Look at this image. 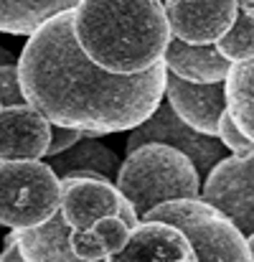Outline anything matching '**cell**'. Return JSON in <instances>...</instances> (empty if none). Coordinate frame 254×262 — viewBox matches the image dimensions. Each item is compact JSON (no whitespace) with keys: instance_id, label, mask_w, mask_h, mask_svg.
Masks as SVG:
<instances>
[{"instance_id":"6da1fadb","label":"cell","mask_w":254,"mask_h":262,"mask_svg":"<svg viewBox=\"0 0 254 262\" xmlns=\"http://www.w3.org/2000/svg\"><path fill=\"white\" fill-rule=\"evenodd\" d=\"M28 104L54 125L84 130V138L135 130L163 104L166 61L143 74H112L94 64L74 36V10L46 20L18 59Z\"/></svg>"},{"instance_id":"7a4b0ae2","label":"cell","mask_w":254,"mask_h":262,"mask_svg":"<svg viewBox=\"0 0 254 262\" xmlns=\"http://www.w3.org/2000/svg\"><path fill=\"white\" fill-rule=\"evenodd\" d=\"M74 36L84 54L112 74H143L163 61L173 41L160 0H82Z\"/></svg>"},{"instance_id":"3957f363","label":"cell","mask_w":254,"mask_h":262,"mask_svg":"<svg viewBox=\"0 0 254 262\" xmlns=\"http://www.w3.org/2000/svg\"><path fill=\"white\" fill-rule=\"evenodd\" d=\"M114 183L140 219L166 201L201 199L203 193L196 163L183 150L166 143H148L127 153Z\"/></svg>"},{"instance_id":"277c9868","label":"cell","mask_w":254,"mask_h":262,"mask_svg":"<svg viewBox=\"0 0 254 262\" xmlns=\"http://www.w3.org/2000/svg\"><path fill=\"white\" fill-rule=\"evenodd\" d=\"M143 219L168 222L183 229L201 262H254L244 232L216 206L203 199H178L150 209Z\"/></svg>"},{"instance_id":"5b68a950","label":"cell","mask_w":254,"mask_h":262,"mask_svg":"<svg viewBox=\"0 0 254 262\" xmlns=\"http://www.w3.org/2000/svg\"><path fill=\"white\" fill-rule=\"evenodd\" d=\"M61 211V178L41 161H0V224L31 229Z\"/></svg>"},{"instance_id":"8992f818","label":"cell","mask_w":254,"mask_h":262,"mask_svg":"<svg viewBox=\"0 0 254 262\" xmlns=\"http://www.w3.org/2000/svg\"><path fill=\"white\" fill-rule=\"evenodd\" d=\"M148 143H166L178 150H183L198 168V173H211V168L216 163H221L226 158V145L221 143V138L216 135H206L198 133L196 127H191L188 122H183L178 117V112L173 110V104H160L158 112L143 122L140 127H135L127 138V153L148 145Z\"/></svg>"},{"instance_id":"52a82bcc","label":"cell","mask_w":254,"mask_h":262,"mask_svg":"<svg viewBox=\"0 0 254 262\" xmlns=\"http://www.w3.org/2000/svg\"><path fill=\"white\" fill-rule=\"evenodd\" d=\"M61 214L74 229H89L104 216H122L132 229L143 222L117 183L104 176L61 178Z\"/></svg>"},{"instance_id":"ba28073f","label":"cell","mask_w":254,"mask_h":262,"mask_svg":"<svg viewBox=\"0 0 254 262\" xmlns=\"http://www.w3.org/2000/svg\"><path fill=\"white\" fill-rule=\"evenodd\" d=\"M201 199L224 211L247 237L254 234V156H226L216 163Z\"/></svg>"},{"instance_id":"9c48e42d","label":"cell","mask_w":254,"mask_h":262,"mask_svg":"<svg viewBox=\"0 0 254 262\" xmlns=\"http://www.w3.org/2000/svg\"><path fill=\"white\" fill-rule=\"evenodd\" d=\"M237 0H166L173 36L188 43H219L237 20Z\"/></svg>"},{"instance_id":"30bf717a","label":"cell","mask_w":254,"mask_h":262,"mask_svg":"<svg viewBox=\"0 0 254 262\" xmlns=\"http://www.w3.org/2000/svg\"><path fill=\"white\" fill-rule=\"evenodd\" d=\"M107 262H201L191 237L168 222L143 219L130 242Z\"/></svg>"},{"instance_id":"8fae6325","label":"cell","mask_w":254,"mask_h":262,"mask_svg":"<svg viewBox=\"0 0 254 262\" xmlns=\"http://www.w3.org/2000/svg\"><path fill=\"white\" fill-rule=\"evenodd\" d=\"M54 122L33 104L0 110V158L3 161H38L49 156Z\"/></svg>"},{"instance_id":"7c38bea8","label":"cell","mask_w":254,"mask_h":262,"mask_svg":"<svg viewBox=\"0 0 254 262\" xmlns=\"http://www.w3.org/2000/svg\"><path fill=\"white\" fill-rule=\"evenodd\" d=\"M166 94H168V102L173 104V110L178 112V117L183 122H188L198 133L219 138V122H221L224 112L229 110L226 82L201 84V82L180 79L168 72Z\"/></svg>"},{"instance_id":"4fadbf2b","label":"cell","mask_w":254,"mask_h":262,"mask_svg":"<svg viewBox=\"0 0 254 262\" xmlns=\"http://www.w3.org/2000/svg\"><path fill=\"white\" fill-rule=\"evenodd\" d=\"M163 61L170 74L188 79V82H201V84L226 82L229 72L234 67V61L221 56L216 43H188L175 36L170 41Z\"/></svg>"},{"instance_id":"5bb4252c","label":"cell","mask_w":254,"mask_h":262,"mask_svg":"<svg viewBox=\"0 0 254 262\" xmlns=\"http://www.w3.org/2000/svg\"><path fill=\"white\" fill-rule=\"evenodd\" d=\"M72 232H74V227L66 222V216L61 211H56L46 224L31 227V229H18L13 234H15V242H18L26 262H91L82 260L74 252Z\"/></svg>"},{"instance_id":"9a60e30c","label":"cell","mask_w":254,"mask_h":262,"mask_svg":"<svg viewBox=\"0 0 254 262\" xmlns=\"http://www.w3.org/2000/svg\"><path fill=\"white\" fill-rule=\"evenodd\" d=\"M49 166L59 173V178L104 176L109 181L120 173V168H122V163L114 156V150L107 148L104 143H99V138H82L69 150H64L59 156H51Z\"/></svg>"},{"instance_id":"2e32d148","label":"cell","mask_w":254,"mask_h":262,"mask_svg":"<svg viewBox=\"0 0 254 262\" xmlns=\"http://www.w3.org/2000/svg\"><path fill=\"white\" fill-rule=\"evenodd\" d=\"M82 0H0V31L10 36H31L46 20L74 10Z\"/></svg>"},{"instance_id":"e0dca14e","label":"cell","mask_w":254,"mask_h":262,"mask_svg":"<svg viewBox=\"0 0 254 262\" xmlns=\"http://www.w3.org/2000/svg\"><path fill=\"white\" fill-rule=\"evenodd\" d=\"M226 97L232 117L254 140V56L232 67L226 79Z\"/></svg>"},{"instance_id":"ac0fdd59","label":"cell","mask_w":254,"mask_h":262,"mask_svg":"<svg viewBox=\"0 0 254 262\" xmlns=\"http://www.w3.org/2000/svg\"><path fill=\"white\" fill-rule=\"evenodd\" d=\"M216 49L221 51V56H226L229 61H247L254 56V18L239 8L237 10V20L229 28V33L216 43Z\"/></svg>"},{"instance_id":"d6986e66","label":"cell","mask_w":254,"mask_h":262,"mask_svg":"<svg viewBox=\"0 0 254 262\" xmlns=\"http://www.w3.org/2000/svg\"><path fill=\"white\" fill-rule=\"evenodd\" d=\"M89 229H91V234H94V239L99 245L102 260H107L109 255L120 252L132 237V227L122 216H104Z\"/></svg>"},{"instance_id":"ffe728a7","label":"cell","mask_w":254,"mask_h":262,"mask_svg":"<svg viewBox=\"0 0 254 262\" xmlns=\"http://www.w3.org/2000/svg\"><path fill=\"white\" fill-rule=\"evenodd\" d=\"M219 138H221V143H224L234 156H242V158L254 156V140L237 125V120L232 117L229 110L224 112V117H221V122H219Z\"/></svg>"},{"instance_id":"44dd1931","label":"cell","mask_w":254,"mask_h":262,"mask_svg":"<svg viewBox=\"0 0 254 262\" xmlns=\"http://www.w3.org/2000/svg\"><path fill=\"white\" fill-rule=\"evenodd\" d=\"M0 99L3 107H18V104H28L26 94H23V84H20V69L18 61H3L0 67Z\"/></svg>"},{"instance_id":"7402d4cb","label":"cell","mask_w":254,"mask_h":262,"mask_svg":"<svg viewBox=\"0 0 254 262\" xmlns=\"http://www.w3.org/2000/svg\"><path fill=\"white\" fill-rule=\"evenodd\" d=\"M84 138V130L77 127H64V125H54L51 127V145H49V156H59L64 150H69L72 145H77Z\"/></svg>"},{"instance_id":"603a6c76","label":"cell","mask_w":254,"mask_h":262,"mask_svg":"<svg viewBox=\"0 0 254 262\" xmlns=\"http://www.w3.org/2000/svg\"><path fill=\"white\" fill-rule=\"evenodd\" d=\"M0 262H26L23 260V255H20L18 242H15V234H8V237H5V247H3Z\"/></svg>"},{"instance_id":"cb8c5ba5","label":"cell","mask_w":254,"mask_h":262,"mask_svg":"<svg viewBox=\"0 0 254 262\" xmlns=\"http://www.w3.org/2000/svg\"><path fill=\"white\" fill-rule=\"evenodd\" d=\"M237 3H239V8H244V10L254 18V0H237Z\"/></svg>"},{"instance_id":"d4e9b609","label":"cell","mask_w":254,"mask_h":262,"mask_svg":"<svg viewBox=\"0 0 254 262\" xmlns=\"http://www.w3.org/2000/svg\"><path fill=\"white\" fill-rule=\"evenodd\" d=\"M247 239H249V247H252V257H254V234H249Z\"/></svg>"},{"instance_id":"484cf974","label":"cell","mask_w":254,"mask_h":262,"mask_svg":"<svg viewBox=\"0 0 254 262\" xmlns=\"http://www.w3.org/2000/svg\"><path fill=\"white\" fill-rule=\"evenodd\" d=\"M160 3H166V0H160Z\"/></svg>"}]
</instances>
